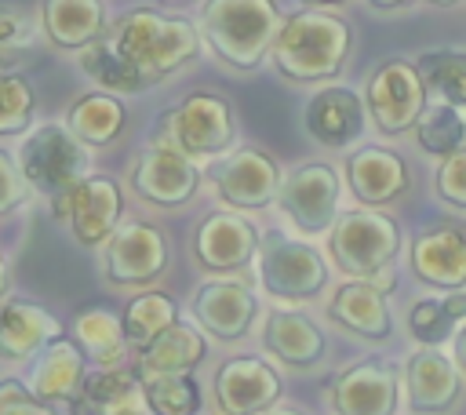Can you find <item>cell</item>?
Masks as SVG:
<instances>
[{
  "mask_svg": "<svg viewBox=\"0 0 466 415\" xmlns=\"http://www.w3.org/2000/svg\"><path fill=\"white\" fill-rule=\"evenodd\" d=\"M353 51V29L346 18L324 7H302L284 18L273 40V66L291 84H324L335 80Z\"/></svg>",
  "mask_w": 466,
  "mask_h": 415,
  "instance_id": "cell-1",
  "label": "cell"
},
{
  "mask_svg": "<svg viewBox=\"0 0 466 415\" xmlns=\"http://www.w3.org/2000/svg\"><path fill=\"white\" fill-rule=\"evenodd\" d=\"M106 36L116 44V51L135 66V73L146 84H160L164 76L193 62L200 51V29L189 18L160 15L153 7L127 11Z\"/></svg>",
  "mask_w": 466,
  "mask_h": 415,
  "instance_id": "cell-2",
  "label": "cell"
},
{
  "mask_svg": "<svg viewBox=\"0 0 466 415\" xmlns=\"http://www.w3.org/2000/svg\"><path fill=\"white\" fill-rule=\"evenodd\" d=\"M284 18L273 0H208L200 33L229 69H255L273 51Z\"/></svg>",
  "mask_w": 466,
  "mask_h": 415,
  "instance_id": "cell-3",
  "label": "cell"
},
{
  "mask_svg": "<svg viewBox=\"0 0 466 415\" xmlns=\"http://www.w3.org/2000/svg\"><path fill=\"white\" fill-rule=\"evenodd\" d=\"M400 226L393 215L375 208H353L342 211L339 222L328 233V255L335 269H342L353 280H375L382 288L393 284L390 266L400 255Z\"/></svg>",
  "mask_w": 466,
  "mask_h": 415,
  "instance_id": "cell-4",
  "label": "cell"
},
{
  "mask_svg": "<svg viewBox=\"0 0 466 415\" xmlns=\"http://www.w3.org/2000/svg\"><path fill=\"white\" fill-rule=\"evenodd\" d=\"M157 142L189 160H218L237 142L233 106L215 91H193L157 120Z\"/></svg>",
  "mask_w": 466,
  "mask_h": 415,
  "instance_id": "cell-5",
  "label": "cell"
},
{
  "mask_svg": "<svg viewBox=\"0 0 466 415\" xmlns=\"http://www.w3.org/2000/svg\"><path fill=\"white\" fill-rule=\"evenodd\" d=\"M87 149L91 146H84L69 131V124H40L18 142L15 160L25 182L55 200L62 193H73L87 178Z\"/></svg>",
  "mask_w": 466,
  "mask_h": 415,
  "instance_id": "cell-6",
  "label": "cell"
},
{
  "mask_svg": "<svg viewBox=\"0 0 466 415\" xmlns=\"http://www.w3.org/2000/svg\"><path fill=\"white\" fill-rule=\"evenodd\" d=\"M258 280L262 291L277 302H309L328 288V258L306 244V240H291L277 229H269L258 240Z\"/></svg>",
  "mask_w": 466,
  "mask_h": 415,
  "instance_id": "cell-7",
  "label": "cell"
},
{
  "mask_svg": "<svg viewBox=\"0 0 466 415\" xmlns=\"http://www.w3.org/2000/svg\"><path fill=\"white\" fill-rule=\"evenodd\" d=\"M364 106L379 135L400 138L415 131L419 116L430 106V91L422 84L419 66L408 58H386L382 66H375V73L364 84Z\"/></svg>",
  "mask_w": 466,
  "mask_h": 415,
  "instance_id": "cell-8",
  "label": "cell"
},
{
  "mask_svg": "<svg viewBox=\"0 0 466 415\" xmlns=\"http://www.w3.org/2000/svg\"><path fill=\"white\" fill-rule=\"evenodd\" d=\"M339 200H342V178L331 164L309 160L299 164L291 175H284L277 208L302 237H324L339 222Z\"/></svg>",
  "mask_w": 466,
  "mask_h": 415,
  "instance_id": "cell-9",
  "label": "cell"
},
{
  "mask_svg": "<svg viewBox=\"0 0 466 415\" xmlns=\"http://www.w3.org/2000/svg\"><path fill=\"white\" fill-rule=\"evenodd\" d=\"M404 390V371L382 357H364L342 368L328 386V404L335 415H397Z\"/></svg>",
  "mask_w": 466,
  "mask_h": 415,
  "instance_id": "cell-10",
  "label": "cell"
},
{
  "mask_svg": "<svg viewBox=\"0 0 466 415\" xmlns=\"http://www.w3.org/2000/svg\"><path fill=\"white\" fill-rule=\"evenodd\" d=\"M120 211H124V193L109 175H87L73 193L51 200V215L69 218L73 237L84 248L106 244L120 229Z\"/></svg>",
  "mask_w": 466,
  "mask_h": 415,
  "instance_id": "cell-11",
  "label": "cell"
},
{
  "mask_svg": "<svg viewBox=\"0 0 466 415\" xmlns=\"http://www.w3.org/2000/svg\"><path fill=\"white\" fill-rule=\"evenodd\" d=\"M466 393V371L441 346H419L404 360V400L415 415H448Z\"/></svg>",
  "mask_w": 466,
  "mask_h": 415,
  "instance_id": "cell-12",
  "label": "cell"
},
{
  "mask_svg": "<svg viewBox=\"0 0 466 415\" xmlns=\"http://www.w3.org/2000/svg\"><path fill=\"white\" fill-rule=\"evenodd\" d=\"M211 182H215V193L233 211H262L266 204L277 200L284 178H280V167L269 153L244 146V149H233V153L215 160Z\"/></svg>",
  "mask_w": 466,
  "mask_h": 415,
  "instance_id": "cell-13",
  "label": "cell"
},
{
  "mask_svg": "<svg viewBox=\"0 0 466 415\" xmlns=\"http://www.w3.org/2000/svg\"><path fill=\"white\" fill-rule=\"evenodd\" d=\"M211 393L222 415H262L280 400L284 382L277 368L266 364L262 357H233L218 364Z\"/></svg>",
  "mask_w": 466,
  "mask_h": 415,
  "instance_id": "cell-14",
  "label": "cell"
},
{
  "mask_svg": "<svg viewBox=\"0 0 466 415\" xmlns=\"http://www.w3.org/2000/svg\"><path fill=\"white\" fill-rule=\"evenodd\" d=\"M167 266V240L153 222H124L106 240V277L120 288L149 284Z\"/></svg>",
  "mask_w": 466,
  "mask_h": 415,
  "instance_id": "cell-15",
  "label": "cell"
},
{
  "mask_svg": "<svg viewBox=\"0 0 466 415\" xmlns=\"http://www.w3.org/2000/svg\"><path fill=\"white\" fill-rule=\"evenodd\" d=\"M131 186L142 200L157 204V208H182L186 200H193L197 186H200V171L197 160H189L186 153L153 142L131 171Z\"/></svg>",
  "mask_w": 466,
  "mask_h": 415,
  "instance_id": "cell-16",
  "label": "cell"
},
{
  "mask_svg": "<svg viewBox=\"0 0 466 415\" xmlns=\"http://www.w3.org/2000/svg\"><path fill=\"white\" fill-rule=\"evenodd\" d=\"M408 262L419 284L437 291H459L466 288V229L451 222H437L430 229H419Z\"/></svg>",
  "mask_w": 466,
  "mask_h": 415,
  "instance_id": "cell-17",
  "label": "cell"
},
{
  "mask_svg": "<svg viewBox=\"0 0 466 415\" xmlns=\"http://www.w3.org/2000/svg\"><path fill=\"white\" fill-rule=\"evenodd\" d=\"M258 229L244 215L215 211L193 233V258L211 273H233L258 255Z\"/></svg>",
  "mask_w": 466,
  "mask_h": 415,
  "instance_id": "cell-18",
  "label": "cell"
},
{
  "mask_svg": "<svg viewBox=\"0 0 466 415\" xmlns=\"http://www.w3.org/2000/svg\"><path fill=\"white\" fill-rule=\"evenodd\" d=\"M258 317V299L240 280H204L193 291V320L218 342H237Z\"/></svg>",
  "mask_w": 466,
  "mask_h": 415,
  "instance_id": "cell-19",
  "label": "cell"
},
{
  "mask_svg": "<svg viewBox=\"0 0 466 415\" xmlns=\"http://www.w3.org/2000/svg\"><path fill=\"white\" fill-rule=\"evenodd\" d=\"M346 182L364 208H386L408 193L411 167L400 153L386 146H360L346 157Z\"/></svg>",
  "mask_w": 466,
  "mask_h": 415,
  "instance_id": "cell-20",
  "label": "cell"
},
{
  "mask_svg": "<svg viewBox=\"0 0 466 415\" xmlns=\"http://www.w3.org/2000/svg\"><path fill=\"white\" fill-rule=\"evenodd\" d=\"M328 317L364 339V342H386L393 335V313H390V299H386V288L375 284V280H346L335 288V295L328 299Z\"/></svg>",
  "mask_w": 466,
  "mask_h": 415,
  "instance_id": "cell-21",
  "label": "cell"
},
{
  "mask_svg": "<svg viewBox=\"0 0 466 415\" xmlns=\"http://www.w3.org/2000/svg\"><path fill=\"white\" fill-rule=\"evenodd\" d=\"M364 98L353 87L328 84L306 102V131L328 149H346L364 135Z\"/></svg>",
  "mask_w": 466,
  "mask_h": 415,
  "instance_id": "cell-22",
  "label": "cell"
},
{
  "mask_svg": "<svg viewBox=\"0 0 466 415\" xmlns=\"http://www.w3.org/2000/svg\"><path fill=\"white\" fill-rule=\"evenodd\" d=\"M55 339H62V328L44 306L0 299V360L40 357Z\"/></svg>",
  "mask_w": 466,
  "mask_h": 415,
  "instance_id": "cell-23",
  "label": "cell"
},
{
  "mask_svg": "<svg viewBox=\"0 0 466 415\" xmlns=\"http://www.w3.org/2000/svg\"><path fill=\"white\" fill-rule=\"evenodd\" d=\"M87 379V353L76 339H55L29 371V390L47 404H73Z\"/></svg>",
  "mask_w": 466,
  "mask_h": 415,
  "instance_id": "cell-24",
  "label": "cell"
},
{
  "mask_svg": "<svg viewBox=\"0 0 466 415\" xmlns=\"http://www.w3.org/2000/svg\"><path fill=\"white\" fill-rule=\"evenodd\" d=\"M262 346L288 368H313L328 349L324 331L299 309H269L262 324Z\"/></svg>",
  "mask_w": 466,
  "mask_h": 415,
  "instance_id": "cell-25",
  "label": "cell"
},
{
  "mask_svg": "<svg viewBox=\"0 0 466 415\" xmlns=\"http://www.w3.org/2000/svg\"><path fill=\"white\" fill-rule=\"evenodd\" d=\"M40 22L55 47L84 51L87 44L106 36V4L102 0H44Z\"/></svg>",
  "mask_w": 466,
  "mask_h": 415,
  "instance_id": "cell-26",
  "label": "cell"
},
{
  "mask_svg": "<svg viewBox=\"0 0 466 415\" xmlns=\"http://www.w3.org/2000/svg\"><path fill=\"white\" fill-rule=\"evenodd\" d=\"M208 353V342L204 335L193 328V324H182L175 320L164 335H157L149 346L138 349V364H142V375H186L189 368H197Z\"/></svg>",
  "mask_w": 466,
  "mask_h": 415,
  "instance_id": "cell-27",
  "label": "cell"
},
{
  "mask_svg": "<svg viewBox=\"0 0 466 415\" xmlns=\"http://www.w3.org/2000/svg\"><path fill=\"white\" fill-rule=\"evenodd\" d=\"M73 339L80 342V349L87 353V360L98 364V368H120V360L127 353L124 317H116L106 306L80 309L73 317Z\"/></svg>",
  "mask_w": 466,
  "mask_h": 415,
  "instance_id": "cell-28",
  "label": "cell"
},
{
  "mask_svg": "<svg viewBox=\"0 0 466 415\" xmlns=\"http://www.w3.org/2000/svg\"><path fill=\"white\" fill-rule=\"evenodd\" d=\"M124 102L116 95H106V91H91V95H80L69 113H66V124L69 131L84 142V146H109L120 131H124Z\"/></svg>",
  "mask_w": 466,
  "mask_h": 415,
  "instance_id": "cell-29",
  "label": "cell"
},
{
  "mask_svg": "<svg viewBox=\"0 0 466 415\" xmlns=\"http://www.w3.org/2000/svg\"><path fill=\"white\" fill-rule=\"evenodd\" d=\"M415 66L422 73L430 98L448 102L455 109H466V51L433 47V51H422L415 58Z\"/></svg>",
  "mask_w": 466,
  "mask_h": 415,
  "instance_id": "cell-30",
  "label": "cell"
},
{
  "mask_svg": "<svg viewBox=\"0 0 466 415\" xmlns=\"http://www.w3.org/2000/svg\"><path fill=\"white\" fill-rule=\"evenodd\" d=\"M80 69H84L98 87H106V91H113V95H135V91L149 87V84L135 73V66L116 51V44H113L109 36H98L95 44H87V47L80 51Z\"/></svg>",
  "mask_w": 466,
  "mask_h": 415,
  "instance_id": "cell-31",
  "label": "cell"
},
{
  "mask_svg": "<svg viewBox=\"0 0 466 415\" xmlns=\"http://www.w3.org/2000/svg\"><path fill=\"white\" fill-rule=\"evenodd\" d=\"M411 135L426 157L444 160L466 146V116H462V109H455L448 102H430Z\"/></svg>",
  "mask_w": 466,
  "mask_h": 415,
  "instance_id": "cell-32",
  "label": "cell"
},
{
  "mask_svg": "<svg viewBox=\"0 0 466 415\" xmlns=\"http://www.w3.org/2000/svg\"><path fill=\"white\" fill-rule=\"evenodd\" d=\"M178 320L175 299L164 291H138L127 306H124V331L131 346H149L157 335H164L171 324Z\"/></svg>",
  "mask_w": 466,
  "mask_h": 415,
  "instance_id": "cell-33",
  "label": "cell"
},
{
  "mask_svg": "<svg viewBox=\"0 0 466 415\" xmlns=\"http://www.w3.org/2000/svg\"><path fill=\"white\" fill-rule=\"evenodd\" d=\"M135 386H138V379L124 368H95L73 400V415H102L109 404H116Z\"/></svg>",
  "mask_w": 466,
  "mask_h": 415,
  "instance_id": "cell-34",
  "label": "cell"
},
{
  "mask_svg": "<svg viewBox=\"0 0 466 415\" xmlns=\"http://www.w3.org/2000/svg\"><path fill=\"white\" fill-rule=\"evenodd\" d=\"M146 400L157 415H197L200 408V390L197 382L186 375H149L142 379Z\"/></svg>",
  "mask_w": 466,
  "mask_h": 415,
  "instance_id": "cell-35",
  "label": "cell"
},
{
  "mask_svg": "<svg viewBox=\"0 0 466 415\" xmlns=\"http://www.w3.org/2000/svg\"><path fill=\"white\" fill-rule=\"evenodd\" d=\"M455 328H459V320L448 313L444 299H419L408 309V335L419 346H444L455 335Z\"/></svg>",
  "mask_w": 466,
  "mask_h": 415,
  "instance_id": "cell-36",
  "label": "cell"
},
{
  "mask_svg": "<svg viewBox=\"0 0 466 415\" xmlns=\"http://www.w3.org/2000/svg\"><path fill=\"white\" fill-rule=\"evenodd\" d=\"M33 109H36V98H33L29 80L0 69V135L25 131L33 120Z\"/></svg>",
  "mask_w": 466,
  "mask_h": 415,
  "instance_id": "cell-37",
  "label": "cell"
},
{
  "mask_svg": "<svg viewBox=\"0 0 466 415\" xmlns=\"http://www.w3.org/2000/svg\"><path fill=\"white\" fill-rule=\"evenodd\" d=\"M33 44V22L25 11L11 7V4H0V69H11L25 58Z\"/></svg>",
  "mask_w": 466,
  "mask_h": 415,
  "instance_id": "cell-38",
  "label": "cell"
},
{
  "mask_svg": "<svg viewBox=\"0 0 466 415\" xmlns=\"http://www.w3.org/2000/svg\"><path fill=\"white\" fill-rule=\"evenodd\" d=\"M433 193L444 208L462 211L466 215V146L455 149L451 157H444L433 171Z\"/></svg>",
  "mask_w": 466,
  "mask_h": 415,
  "instance_id": "cell-39",
  "label": "cell"
},
{
  "mask_svg": "<svg viewBox=\"0 0 466 415\" xmlns=\"http://www.w3.org/2000/svg\"><path fill=\"white\" fill-rule=\"evenodd\" d=\"M0 415H55V404L40 400L22 379H0Z\"/></svg>",
  "mask_w": 466,
  "mask_h": 415,
  "instance_id": "cell-40",
  "label": "cell"
},
{
  "mask_svg": "<svg viewBox=\"0 0 466 415\" xmlns=\"http://www.w3.org/2000/svg\"><path fill=\"white\" fill-rule=\"evenodd\" d=\"M29 182H25V175H22V167H18V160L11 157V153H4L0 149V215H7V211H15L25 197H29Z\"/></svg>",
  "mask_w": 466,
  "mask_h": 415,
  "instance_id": "cell-41",
  "label": "cell"
},
{
  "mask_svg": "<svg viewBox=\"0 0 466 415\" xmlns=\"http://www.w3.org/2000/svg\"><path fill=\"white\" fill-rule=\"evenodd\" d=\"M102 415H157L153 408H149V400H146V390H142V382L131 390V393H124L116 404H109Z\"/></svg>",
  "mask_w": 466,
  "mask_h": 415,
  "instance_id": "cell-42",
  "label": "cell"
},
{
  "mask_svg": "<svg viewBox=\"0 0 466 415\" xmlns=\"http://www.w3.org/2000/svg\"><path fill=\"white\" fill-rule=\"evenodd\" d=\"M451 357H455V364L466 371V320L455 328V335H451Z\"/></svg>",
  "mask_w": 466,
  "mask_h": 415,
  "instance_id": "cell-43",
  "label": "cell"
},
{
  "mask_svg": "<svg viewBox=\"0 0 466 415\" xmlns=\"http://www.w3.org/2000/svg\"><path fill=\"white\" fill-rule=\"evenodd\" d=\"M375 11H404V7H411V4H419V0H368Z\"/></svg>",
  "mask_w": 466,
  "mask_h": 415,
  "instance_id": "cell-44",
  "label": "cell"
},
{
  "mask_svg": "<svg viewBox=\"0 0 466 415\" xmlns=\"http://www.w3.org/2000/svg\"><path fill=\"white\" fill-rule=\"evenodd\" d=\"M7 284H11V269H7V258L0 255V299L7 295Z\"/></svg>",
  "mask_w": 466,
  "mask_h": 415,
  "instance_id": "cell-45",
  "label": "cell"
},
{
  "mask_svg": "<svg viewBox=\"0 0 466 415\" xmlns=\"http://www.w3.org/2000/svg\"><path fill=\"white\" fill-rule=\"evenodd\" d=\"M262 415H306V411H299V408H269V411H262Z\"/></svg>",
  "mask_w": 466,
  "mask_h": 415,
  "instance_id": "cell-46",
  "label": "cell"
},
{
  "mask_svg": "<svg viewBox=\"0 0 466 415\" xmlns=\"http://www.w3.org/2000/svg\"><path fill=\"white\" fill-rule=\"evenodd\" d=\"M306 7H339V4H346V0H302Z\"/></svg>",
  "mask_w": 466,
  "mask_h": 415,
  "instance_id": "cell-47",
  "label": "cell"
},
{
  "mask_svg": "<svg viewBox=\"0 0 466 415\" xmlns=\"http://www.w3.org/2000/svg\"><path fill=\"white\" fill-rule=\"evenodd\" d=\"M422 4H433V7H455V4H462V0H422Z\"/></svg>",
  "mask_w": 466,
  "mask_h": 415,
  "instance_id": "cell-48",
  "label": "cell"
}]
</instances>
